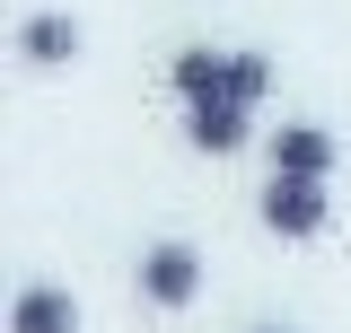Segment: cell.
<instances>
[{
    "label": "cell",
    "instance_id": "obj_2",
    "mask_svg": "<svg viewBox=\"0 0 351 333\" xmlns=\"http://www.w3.org/2000/svg\"><path fill=\"white\" fill-rule=\"evenodd\" d=\"M202 281H211V263H202L193 237H149L141 263H132V290H141V307H158V316H184L202 298Z\"/></svg>",
    "mask_w": 351,
    "mask_h": 333
},
{
    "label": "cell",
    "instance_id": "obj_1",
    "mask_svg": "<svg viewBox=\"0 0 351 333\" xmlns=\"http://www.w3.org/2000/svg\"><path fill=\"white\" fill-rule=\"evenodd\" d=\"M167 97H176V123H184V149L237 158L281 97V62L255 44H184L167 62Z\"/></svg>",
    "mask_w": 351,
    "mask_h": 333
},
{
    "label": "cell",
    "instance_id": "obj_4",
    "mask_svg": "<svg viewBox=\"0 0 351 333\" xmlns=\"http://www.w3.org/2000/svg\"><path fill=\"white\" fill-rule=\"evenodd\" d=\"M263 175H343V140L325 123H307V114H290V123H272L263 132Z\"/></svg>",
    "mask_w": 351,
    "mask_h": 333
},
{
    "label": "cell",
    "instance_id": "obj_6",
    "mask_svg": "<svg viewBox=\"0 0 351 333\" xmlns=\"http://www.w3.org/2000/svg\"><path fill=\"white\" fill-rule=\"evenodd\" d=\"M9 333H80V298L62 281H27L9 298Z\"/></svg>",
    "mask_w": 351,
    "mask_h": 333
},
{
    "label": "cell",
    "instance_id": "obj_3",
    "mask_svg": "<svg viewBox=\"0 0 351 333\" xmlns=\"http://www.w3.org/2000/svg\"><path fill=\"white\" fill-rule=\"evenodd\" d=\"M255 219L281 237V246H316V237L334 228V184H325V175H263Z\"/></svg>",
    "mask_w": 351,
    "mask_h": 333
},
{
    "label": "cell",
    "instance_id": "obj_5",
    "mask_svg": "<svg viewBox=\"0 0 351 333\" xmlns=\"http://www.w3.org/2000/svg\"><path fill=\"white\" fill-rule=\"evenodd\" d=\"M80 18H71V9H27V18H18V62H27V71H71V62H80Z\"/></svg>",
    "mask_w": 351,
    "mask_h": 333
},
{
    "label": "cell",
    "instance_id": "obj_7",
    "mask_svg": "<svg viewBox=\"0 0 351 333\" xmlns=\"http://www.w3.org/2000/svg\"><path fill=\"white\" fill-rule=\"evenodd\" d=\"M255 333H299V325H255Z\"/></svg>",
    "mask_w": 351,
    "mask_h": 333
}]
</instances>
